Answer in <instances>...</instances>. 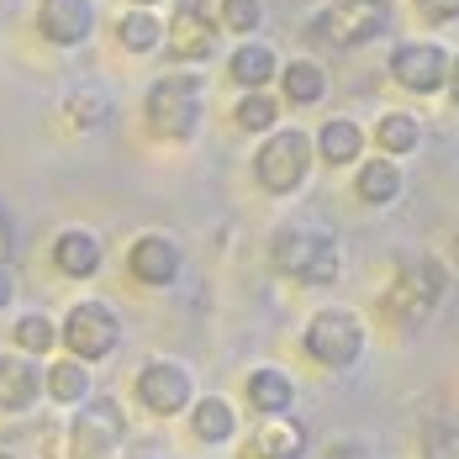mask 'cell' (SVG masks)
<instances>
[{
	"label": "cell",
	"instance_id": "cell-29",
	"mask_svg": "<svg viewBox=\"0 0 459 459\" xmlns=\"http://www.w3.org/2000/svg\"><path fill=\"white\" fill-rule=\"evenodd\" d=\"M222 27H232V32L264 27V0H222Z\"/></svg>",
	"mask_w": 459,
	"mask_h": 459
},
{
	"label": "cell",
	"instance_id": "cell-32",
	"mask_svg": "<svg viewBox=\"0 0 459 459\" xmlns=\"http://www.w3.org/2000/svg\"><path fill=\"white\" fill-rule=\"evenodd\" d=\"M11 296H16V280H11L5 264H0V307H11Z\"/></svg>",
	"mask_w": 459,
	"mask_h": 459
},
{
	"label": "cell",
	"instance_id": "cell-2",
	"mask_svg": "<svg viewBox=\"0 0 459 459\" xmlns=\"http://www.w3.org/2000/svg\"><path fill=\"white\" fill-rule=\"evenodd\" d=\"M444 264L433 259V254H417L402 264V275L391 280V290L380 296V312L391 322H402V327H417V322L433 317V307H438V296H444Z\"/></svg>",
	"mask_w": 459,
	"mask_h": 459
},
{
	"label": "cell",
	"instance_id": "cell-30",
	"mask_svg": "<svg viewBox=\"0 0 459 459\" xmlns=\"http://www.w3.org/2000/svg\"><path fill=\"white\" fill-rule=\"evenodd\" d=\"M422 455H428V459H459V428H455V422H433V428H428Z\"/></svg>",
	"mask_w": 459,
	"mask_h": 459
},
{
	"label": "cell",
	"instance_id": "cell-27",
	"mask_svg": "<svg viewBox=\"0 0 459 459\" xmlns=\"http://www.w3.org/2000/svg\"><path fill=\"white\" fill-rule=\"evenodd\" d=\"M16 343L27 349V354H48L53 343H58V327L43 317V312H32V317H22L16 322Z\"/></svg>",
	"mask_w": 459,
	"mask_h": 459
},
{
	"label": "cell",
	"instance_id": "cell-33",
	"mask_svg": "<svg viewBox=\"0 0 459 459\" xmlns=\"http://www.w3.org/2000/svg\"><path fill=\"white\" fill-rule=\"evenodd\" d=\"M449 95H455V106H459V58L449 64Z\"/></svg>",
	"mask_w": 459,
	"mask_h": 459
},
{
	"label": "cell",
	"instance_id": "cell-8",
	"mask_svg": "<svg viewBox=\"0 0 459 459\" xmlns=\"http://www.w3.org/2000/svg\"><path fill=\"white\" fill-rule=\"evenodd\" d=\"M64 349L74 354V359H106L117 343H122V322L111 307H100V301H80L69 317H64Z\"/></svg>",
	"mask_w": 459,
	"mask_h": 459
},
{
	"label": "cell",
	"instance_id": "cell-22",
	"mask_svg": "<svg viewBox=\"0 0 459 459\" xmlns=\"http://www.w3.org/2000/svg\"><path fill=\"white\" fill-rule=\"evenodd\" d=\"M117 38H122V48H133V53H148V48L164 43V22H159L148 5H138V11H127V16L117 22Z\"/></svg>",
	"mask_w": 459,
	"mask_h": 459
},
{
	"label": "cell",
	"instance_id": "cell-28",
	"mask_svg": "<svg viewBox=\"0 0 459 459\" xmlns=\"http://www.w3.org/2000/svg\"><path fill=\"white\" fill-rule=\"evenodd\" d=\"M111 117V106H106V95H95V91H80V95H69V122L74 127H100Z\"/></svg>",
	"mask_w": 459,
	"mask_h": 459
},
{
	"label": "cell",
	"instance_id": "cell-24",
	"mask_svg": "<svg viewBox=\"0 0 459 459\" xmlns=\"http://www.w3.org/2000/svg\"><path fill=\"white\" fill-rule=\"evenodd\" d=\"M375 143L385 153H412L417 143H422V127H417V117H407V111H391V117L375 122Z\"/></svg>",
	"mask_w": 459,
	"mask_h": 459
},
{
	"label": "cell",
	"instance_id": "cell-17",
	"mask_svg": "<svg viewBox=\"0 0 459 459\" xmlns=\"http://www.w3.org/2000/svg\"><path fill=\"white\" fill-rule=\"evenodd\" d=\"M248 407H259L264 417L290 412V407H296L290 375H280V369H254V375H248Z\"/></svg>",
	"mask_w": 459,
	"mask_h": 459
},
{
	"label": "cell",
	"instance_id": "cell-16",
	"mask_svg": "<svg viewBox=\"0 0 459 459\" xmlns=\"http://www.w3.org/2000/svg\"><path fill=\"white\" fill-rule=\"evenodd\" d=\"M38 365L32 359H11L0 354V412H27L38 402Z\"/></svg>",
	"mask_w": 459,
	"mask_h": 459
},
{
	"label": "cell",
	"instance_id": "cell-5",
	"mask_svg": "<svg viewBox=\"0 0 459 459\" xmlns=\"http://www.w3.org/2000/svg\"><path fill=\"white\" fill-rule=\"evenodd\" d=\"M317 22H327V27H312L317 43L359 48V43L380 38V32L391 27V5H385V0H338L333 11H322Z\"/></svg>",
	"mask_w": 459,
	"mask_h": 459
},
{
	"label": "cell",
	"instance_id": "cell-14",
	"mask_svg": "<svg viewBox=\"0 0 459 459\" xmlns=\"http://www.w3.org/2000/svg\"><path fill=\"white\" fill-rule=\"evenodd\" d=\"M243 459H307V428L290 422V417H275L248 438Z\"/></svg>",
	"mask_w": 459,
	"mask_h": 459
},
{
	"label": "cell",
	"instance_id": "cell-34",
	"mask_svg": "<svg viewBox=\"0 0 459 459\" xmlns=\"http://www.w3.org/2000/svg\"><path fill=\"white\" fill-rule=\"evenodd\" d=\"M0 459H16V455H5V449H0Z\"/></svg>",
	"mask_w": 459,
	"mask_h": 459
},
{
	"label": "cell",
	"instance_id": "cell-19",
	"mask_svg": "<svg viewBox=\"0 0 459 459\" xmlns=\"http://www.w3.org/2000/svg\"><path fill=\"white\" fill-rule=\"evenodd\" d=\"M359 148H365V133H359V122H349V117H333L317 133V153L327 164H354Z\"/></svg>",
	"mask_w": 459,
	"mask_h": 459
},
{
	"label": "cell",
	"instance_id": "cell-13",
	"mask_svg": "<svg viewBox=\"0 0 459 459\" xmlns=\"http://www.w3.org/2000/svg\"><path fill=\"white\" fill-rule=\"evenodd\" d=\"M127 270L143 285H169V280L180 275V243L169 232H143L138 243H133V254H127Z\"/></svg>",
	"mask_w": 459,
	"mask_h": 459
},
{
	"label": "cell",
	"instance_id": "cell-7",
	"mask_svg": "<svg viewBox=\"0 0 459 459\" xmlns=\"http://www.w3.org/2000/svg\"><path fill=\"white\" fill-rule=\"evenodd\" d=\"M127 438V422L117 402H85L69 428V459H111Z\"/></svg>",
	"mask_w": 459,
	"mask_h": 459
},
{
	"label": "cell",
	"instance_id": "cell-31",
	"mask_svg": "<svg viewBox=\"0 0 459 459\" xmlns=\"http://www.w3.org/2000/svg\"><path fill=\"white\" fill-rule=\"evenodd\" d=\"M417 11L428 22H449V16H459V0H417Z\"/></svg>",
	"mask_w": 459,
	"mask_h": 459
},
{
	"label": "cell",
	"instance_id": "cell-10",
	"mask_svg": "<svg viewBox=\"0 0 459 459\" xmlns=\"http://www.w3.org/2000/svg\"><path fill=\"white\" fill-rule=\"evenodd\" d=\"M138 402L148 407V412H159V417L185 412V407L195 402V391H190V369L175 365V359H153V365L138 375Z\"/></svg>",
	"mask_w": 459,
	"mask_h": 459
},
{
	"label": "cell",
	"instance_id": "cell-12",
	"mask_svg": "<svg viewBox=\"0 0 459 459\" xmlns=\"http://www.w3.org/2000/svg\"><path fill=\"white\" fill-rule=\"evenodd\" d=\"M38 32L58 48L85 43L95 32V5L91 0H43L38 5Z\"/></svg>",
	"mask_w": 459,
	"mask_h": 459
},
{
	"label": "cell",
	"instance_id": "cell-9",
	"mask_svg": "<svg viewBox=\"0 0 459 459\" xmlns=\"http://www.w3.org/2000/svg\"><path fill=\"white\" fill-rule=\"evenodd\" d=\"M391 74L396 85L412 95H433L449 85V53L438 43H402L391 53Z\"/></svg>",
	"mask_w": 459,
	"mask_h": 459
},
{
	"label": "cell",
	"instance_id": "cell-23",
	"mask_svg": "<svg viewBox=\"0 0 459 459\" xmlns=\"http://www.w3.org/2000/svg\"><path fill=\"white\" fill-rule=\"evenodd\" d=\"M48 396L53 402H91V369L80 365V359H64V365L48 369Z\"/></svg>",
	"mask_w": 459,
	"mask_h": 459
},
{
	"label": "cell",
	"instance_id": "cell-18",
	"mask_svg": "<svg viewBox=\"0 0 459 459\" xmlns=\"http://www.w3.org/2000/svg\"><path fill=\"white\" fill-rule=\"evenodd\" d=\"M354 190H359L365 206H391L402 195V169L391 159H369L365 169H359V180H354Z\"/></svg>",
	"mask_w": 459,
	"mask_h": 459
},
{
	"label": "cell",
	"instance_id": "cell-4",
	"mask_svg": "<svg viewBox=\"0 0 459 459\" xmlns=\"http://www.w3.org/2000/svg\"><path fill=\"white\" fill-rule=\"evenodd\" d=\"M307 354L327 369H349L359 354H365V322L354 317L349 307H327L312 317L307 327Z\"/></svg>",
	"mask_w": 459,
	"mask_h": 459
},
{
	"label": "cell",
	"instance_id": "cell-35",
	"mask_svg": "<svg viewBox=\"0 0 459 459\" xmlns=\"http://www.w3.org/2000/svg\"><path fill=\"white\" fill-rule=\"evenodd\" d=\"M138 5H153V0H138Z\"/></svg>",
	"mask_w": 459,
	"mask_h": 459
},
{
	"label": "cell",
	"instance_id": "cell-25",
	"mask_svg": "<svg viewBox=\"0 0 459 459\" xmlns=\"http://www.w3.org/2000/svg\"><path fill=\"white\" fill-rule=\"evenodd\" d=\"M322 91H327L322 64L301 58V64H290V69H285V95H290V106H312V100H322Z\"/></svg>",
	"mask_w": 459,
	"mask_h": 459
},
{
	"label": "cell",
	"instance_id": "cell-1",
	"mask_svg": "<svg viewBox=\"0 0 459 459\" xmlns=\"http://www.w3.org/2000/svg\"><path fill=\"white\" fill-rule=\"evenodd\" d=\"M148 127L169 143H185L201 127V106H206V80L201 74H164L148 85Z\"/></svg>",
	"mask_w": 459,
	"mask_h": 459
},
{
	"label": "cell",
	"instance_id": "cell-26",
	"mask_svg": "<svg viewBox=\"0 0 459 459\" xmlns=\"http://www.w3.org/2000/svg\"><path fill=\"white\" fill-rule=\"evenodd\" d=\"M232 117H238V127H243V133H270V127H275V117H280V106L264 91H248L243 100H238V111H232Z\"/></svg>",
	"mask_w": 459,
	"mask_h": 459
},
{
	"label": "cell",
	"instance_id": "cell-20",
	"mask_svg": "<svg viewBox=\"0 0 459 459\" xmlns=\"http://www.w3.org/2000/svg\"><path fill=\"white\" fill-rule=\"evenodd\" d=\"M275 53L264 43H243L238 53H232V80L243 85V91H259V85H270L275 80Z\"/></svg>",
	"mask_w": 459,
	"mask_h": 459
},
{
	"label": "cell",
	"instance_id": "cell-21",
	"mask_svg": "<svg viewBox=\"0 0 459 459\" xmlns=\"http://www.w3.org/2000/svg\"><path fill=\"white\" fill-rule=\"evenodd\" d=\"M195 438L201 444H228L232 428H238V417H232V407L222 402V396H206V402H195Z\"/></svg>",
	"mask_w": 459,
	"mask_h": 459
},
{
	"label": "cell",
	"instance_id": "cell-6",
	"mask_svg": "<svg viewBox=\"0 0 459 459\" xmlns=\"http://www.w3.org/2000/svg\"><path fill=\"white\" fill-rule=\"evenodd\" d=\"M307 169H312V138L307 133H275V138L259 148V164H254V175L259 185L270 190V195H290L296 185L307 180Z\"/></svg>",
	"mask_w": 459,
	"mask_h": 459
},
{
	"label": "cell",
	"instance_id": "cell-15",
	"mask_svg": "<svg viewBox=\"0 0 459 459\" xmlns=\"http://www.w3.org/2000/svg\"><path fill=\"white\" fill-rule=\"evenodd\" d=\"M53 264H58V275H74L85 280L100 270V238L91 228H69L58 232V243H53Z\"/></svg>",
	"mask_w": 459,
	"mask_h": 459
},
{
	"label": "cell",
	"instance_id": "cell-3",
	"mask_svg": "<svg viewBox=\"0 0 459 459\" xmlns=\"http://www.w3.org/2000/svg\"><path fill=\"white\" fill-rule=\"evenodd\" d=\"M275 270L290 280H301V285H327V280H338V270H343V248L327 232L290 228L275 238Z\"/></svg>",
	"mask_w": 459,
	"mask_h": 459
},
{
	"label": "cell",
	"instance_id": "cell-11",
	"mask_svg": "<svg viewBox=\"0 0 459 459\" xmlns=\"http://www.w3.org/2000/svg\"><path fill=\"white\" fill-rule=\"evenodd\" d=\"M217 16L206 11V0H180V11H175V22H169V53L185 58V64H195V58H212V48H217Z\"/></svg>",
	"mask_w": 459,
	"mask_h": 459
}]
</instances>
